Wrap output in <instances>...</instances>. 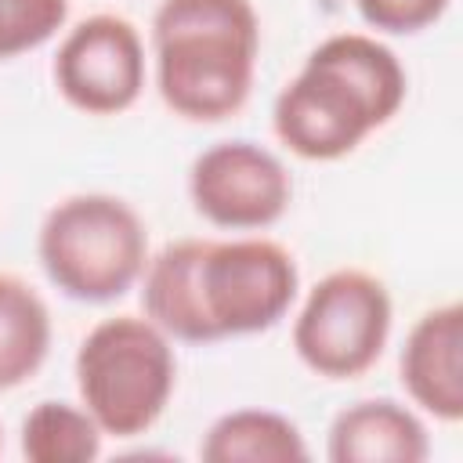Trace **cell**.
<instances>
[{
    "instance_id": "obj_11",
    "label": "cell",
    "mask_w": 463,
    "mask_h": 463,
    "mask_svg": "<svg viewBox=\"0 0 463 463\" xmlns=\"http://www.w3.org/2000/svg\"><path fill=\"white\" fill-rule=\"evenodd\" d=\"M199 456L206 463H300L307 459V441L286 412L246 405L221 412L206 427Z\"/></svg>"
},
{
    "instance_id": "obj_1",
    "label": "cell",
    "mask_w": 463,
    "mask_h": 463,
    "mask_svg": "<svg viewBox=\"0 0 463 463\" xmlns=\"http://www.w3.org/2000/svg\"><path fill=\"white\" fill-rule=\"evenodd\" d=\"M297 293L293 253L264 235L177 239L141 271L145 318L181 344L264 333L289 315Z\"/></svg>"
},
{
    "instance_id": "obj_5",
    "label": "cell",
    "mask_w": 463,
    "mask_h": 463,
    "mask_svg": "<svg viewBox=\"0 0 463 463\" xmlns=\"http://www.w3.org/2000/svg\"><path fill=\"white\" fill-rule=\"evenodd\" d=\"M80 405L109 438L159 423L177 383L174 340L145 315H112L87 329L72 362Z\"/></svg>"
},
{
    "instance_id": "obj_14",
    "label": "cell",
    "mask_w": 463,
    "mask_h": 463,
    "mask_svg": "<svg viewBox=\"0 0 463 463\" xmlns=\"http://www.w3.org/2000/svg\"><path fill=\"white\" fill-rule=\"evenodd\" d=\"M69 22V0H0V61L29 54Z\"/></svg>"
},
{
    "instance_id": "obj_10",
    "label": "cell",
    "mask_w": 463,
    "mask_h": 463,
    "mask_svg": "<svg viewBox=\"0 0 463 463\" xmlns=\"http://www.w3.org/2000/svg\"><path fill=\"white\" fill-rule=\"evenodd\" d=\"M326 456L333 463H423L430 456V434L412 405L365 398L333 416Z\"/></svg>"
},
{
    "instance_id": "obj_15",
    "label": "cell",
    "mask_w": 463,
    "mask_h": 463,
    "mask_svg": "<svg viewBox=\"0 0 463 463\" xmlns=\"http://www.w3.org/2000/svg\"><path fill=\"white\" fill-rule=\"evenodd\" d=\"M452 0H354L358 18L383 36H416L441 22Z\"/></svg>"
},
{
    "instance_id": "obj_13",
    "label": "cell",
    "mask_w": 463,
    "mask_h": 463,
    "mask_svg": "<svg viewBox=\"0 0 463 463\" xmlns=\"http://www.w3.org/2000/svg\"><path fill=\"white\" fill-rule=\"evenodd\" d=\"M105 430L83 405L36 402L22 420V456L33 463H90L101 456Z\"/></svg>"
},
{
    "instance_id": "obj_12",
    "label": "cell",
    "mask_w": 463,
    "mask_h": 463,
    "mask_svg": "<svg viewBox=\"0 0 463 463\" xmlns=\"http://www.w3.org/2000/svg\"><path fill=\"white\" fill-rule=\"evenodd\" d=\"M51 307L14 271H0V391L29 383L51 354Z\"/></svg>"
},
{
    "instance_id": "obj_9",
    "label": "cell",
    "mask_w": 463,
    "mask_h": 463,
    "mask_svg": "<svg viewBox=\"0 0 463 463\" xmlns=\"http://www.w3.org/2000/svg\"><path fill=\"white\" fill-rule=\"evenodd\" d=\"M398 380L416 412L438 423L463 420V307L445 300L427 307L405 333Z\"/></svg>"
},
{
    "instance_id": "obj_16",
    "label": "cell",
    "mask_w": 463,
    "mask_h": 463,
    "mask_svg": "<svg viewBox=\"0 0 463 463\" xmlns=\"http://www.w3.org/2000/svg\"><path fill=\"white\" fill-rule=\"evenodd\" d=\"M0 445H4V427H0Z\"/></svg>"
},
{
    "instance_id": "obj_8",
    "label": "cell",
    "mask_w": 463,
    "mask_h": 463,
    "mask_svg": "<svg viewBox=\"0 0 463 463\" xmlns=\"http://www.w3.org/2000/svg\"><path fill=\"white\" fill-rule=\"evenodd\" d=\"M188 199L213 228L264 232L289 210L293 177L286 163L257 141H217L192 159Z\"/></svg>"
},
{
    "instance_id": "obj_4",
    "label": "cell",
    "mask_w": 463,
    "mask_h": 463,
    "mask_svg": "<svg viewBox=\"0 0 463 463\" xmlns=\"http://www.w3.org/2000/svg\"><path fill=\"white\" fill-rule=\"evenodd\" d=\"M36 257L58 293L80 304L119 300L148 264L141 213L109 192L58 199L36 232Z\"/></svg>"
},
{
    "instance_id": "obj_2",
    "label": "cell",
    "mask_w": 463,
    "mask_h": 463,
    "mask_svg": "<svg viewBox=\"0 0 463 463\" xmlns=\"http://www.w3.org/2000/svg\"><path fill=\"white\" fill-rule=\"evenodd\" d=\"M405 94V65L376 33H333L275 94L271 127L293 156L333 163L387 127Z\"/></svg>"
},
{
    "instance_id": "obj_6",
    "label": "cell",
    "mask_w": 463,
    "mask_h": 463,
    "mask_svg": "<svg viewBox=\"0 0 463 463\" xmlns=\"http://www.w3.org/2000/svg\"><path fill=\"white\" fill-rule=\"evenodd\" d=\"M394 304L365 268L326 271L297 307L293 351L322 380H354L369 373L391 340Z\"/></svg>"
},
{
    "instance_id": "obj_7",
    "label": "cell",
    "mask_w": 463,
    "mask_h": 463,
    "mask_svg": "<svg viewBox=\"0 0 463 463\" xmlns=\"http://www.w3.org/2000/svg\"><path fill=\"white\" fill-rule=\"evenodd\" d=\"M51 76L58 94L76 112L119 116L145 90V40L130 18L116 11H94L61 36Z\"/></svg>"
},
{
    "instance_id": "obj_3",
    "label": "cell",
    "mask_w": 463,
    "mask_h": 463,
    "mask_svg": "<svg viewBox=\"0 0 463 463\" xmlns=\"http://www.w3.org/2000/svg\"><path fill=\"white\" fill-rule=\"evenodd\" d=\"M260 18L253 0H159L152 72L163 105L188 123L235 116L253 90Z\"/></svg>"
}]
</instances>
